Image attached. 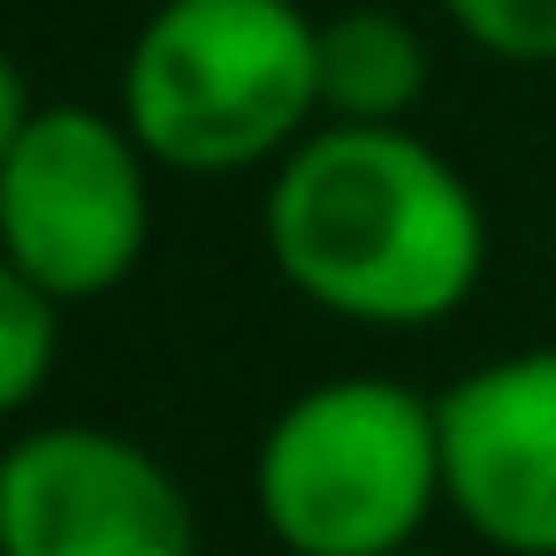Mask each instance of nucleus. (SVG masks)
Listing matches in <instances>:
<instances>
[{"label":"nucleus","mask_w":556,"mask_h":556,"mask_svg":"<svg viewBox=\"0 0 556 556\" xmlns=\"http://www.w3.org/2000/svg\"><path fill=\"white\" fill-rule=\"evenodd\" d=\"M275 275L358 328H434L488 275V206L404 123H320L267 184Z\"/></svg>","instance_id":"obj_1"},{"label":"nucleus","mask_w":556,"mask_h":556,"mask_svg":"<svg viewBox=\"0 0 556 556\" xmlns=\"http://www.w3.org/2000/svg\"><path fill=\"white\" fill-rule=\"evenodd\" d=\"M320 115V24L298 0H161L123 62V123L176 176L282 161Z\"/></svg>","instance_id":"obj_2"},{"label":"nucleus","mask_w":556,"mask_h":556,"mask_svg":"<svg viewBox=\"0 0 556 556\" xmlns=\"http://www.w3.org/2000/svg\"><path fill=\"white\" fill-rule=\"evenodd\" d=\"M252 503L290 556H404L442 503L434 396L389 374L298 389L252 457Z\"/></svg>","instance_id":"obj_3"},{"label":"nucleus","mask_w":556,"mask_h":556,"mask_svg":"<svg viewBox=\"0 0 556 556\" xmlns=\"http://www.w3.org/2000/svg\"><path fill=\"white\" fill-rule=\"evenodd\" d=\"M153 244V153L108 108L54 100L0 168V252L54 305L108 298Z\"/></svg>","instance_id":"obj_4"},{"label":"nucleus","mask_w":556,"mask_h":556,"mask_svg":"<svg viewBox=\"0 0 556 556\" xmlns=\"http://www.w3.org/2000/svg\"><path fill=\"white\" fill-rule=\"evenodd\" d=\"M0 556H199V518L138 434L54 419L0 450Z\"/></svg>","instance_id":"obj_5"},{"label":"nucleus","mask_w":556,"mask_h":556,"mask_svg":"<svg viewBox=\"0 0 556 556\" xmlns=\"http://www.w3.org/2000/svg\"><path fill=\"white\" fill-rule=\"evenodd\" d=\"M442 503L495 556H556V343L503 351L434 396Z\"/></svg>","instance_id":"obj_6"},{"label":"nucleus","mask_w":556,"mask_h":556,"mask_svg":"<svg viewBox=\"0 0 556 556\" xmlns=\"http://www.w3.org/2000/svg\"><path fill=\"white\" fill-rule=\"evenodd\" d=\"M427 92V39L396 9H343L320 24V115L404 123Z\"/></svg>","instance_id":"obj_7"},{"label":"nucleus","mask_w":556,"mask_h":556,"mask_svg":"<svg viewBox=\"0 0 556 556\" xmlns=\"http://www.w3.org/2000/svg\"><path fill=\"white\" fill-rule=\"evenodd\" d=\"M62 358V305L0 252V419H16L39 404Z\"/></svg>","instance_id":"obj_8"},{"label":"nucleus","mask_w":556,"mask_h":556,"mask_svg":"<svg viewBox=\"0 0 556 556\" xmlns=\"http://www.w3.org/2000/svg\"><path fill=\"white\" fill-rule=\"evenodd\" d=\"M442 16L495 62H556V0H442Z\"/></svg>","instance_id":"obj_9"},{"label":"nucleus","mask_w":556,"mask_h":556,"mask_svg":"<svg viewBox=\"0 0 556 556\" xmlns=\"http://www.w3.org/2000/svg\"><path fill=\"white\" fill-rule=\"evenodd\" d=\"M39 115V100H31V85H24V70H16V54L0 47V168H9V153H16V138H24V123Z\"/></svg>","instance_id":"obj_10"},{"label":"nucleus","mask_w":556,"mask_h":556,"mask_svg":"<svg viewBox=\"0 0 556 556\" xmlns=\"http://www.w3.org/2000/svg\"><path fill=\"white\" fill-rule=\"evenodd\" d=\"M404 556H434V548H404Z\"/></svg>","instance_id":"obj_11"}]
</instances>
